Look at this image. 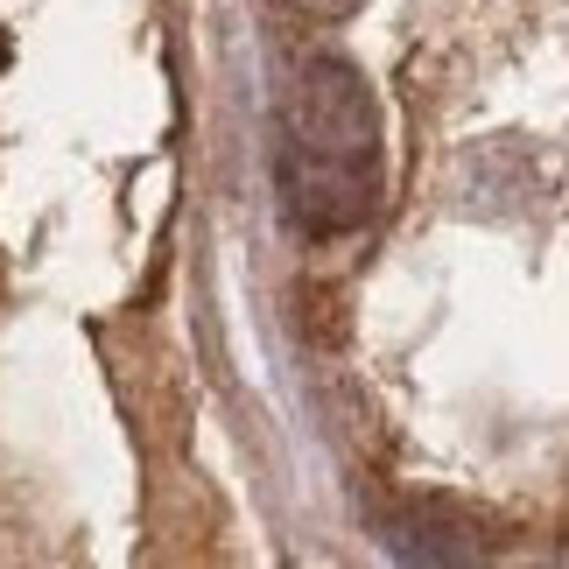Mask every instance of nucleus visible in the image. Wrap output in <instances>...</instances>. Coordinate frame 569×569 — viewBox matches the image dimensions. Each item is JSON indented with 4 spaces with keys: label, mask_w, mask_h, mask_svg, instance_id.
Masks as SVG:
<instances>
[{
    "label": "nucleus",
    "mask_w": 569,
    "mask_h": 569,
    "mask_svg": "<svg viewBox=\"0 0 569 569\" xmlns=\"http://www.w3.org/2000/svg\"><path fill=\"white\" fill-rule=\"evenodd\" d=\"M274 190L296 232H359L380 204V113L345 57H310L281 92Z\"/></svg>",
    "instance_id": "nucleus-1"
},
{
    "label": "nucleus",
    "mask_w": 569,
    "mask_h": 569,
    "mask_svg": "<svg viewBox=\"0 0 569 569\" xmlns=\"http://www.w3.org/2000/svg\"><path fill=\"white\" fill-rule=\"evenodd\" d=\"M296 8H302V14H331V21H338V14H352V8H366V0H296Z\"/></svg>",
    "instance_id": "nucleus-2"
}]
</instances>
